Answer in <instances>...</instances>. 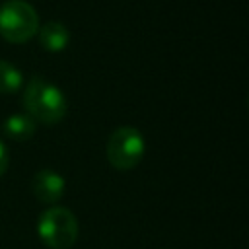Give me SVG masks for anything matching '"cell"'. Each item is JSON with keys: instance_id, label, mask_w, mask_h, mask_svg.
Segmentation results:
<instances>
[{"instance_id": "obj_6", "label": "cell", "mask_w": 249, "mask_h": 249, "mask_svg": "<svg viewBox=\"0 0 249 249\" xmlns=\"http://www.w3.org/2000/svg\"><path fill=\"white\" fill-rule=\"evenodd\" d=\"M70 41L68 29L60 21H49L39 29V43L49 53H60Z\"/></svg>"}, {"instance_id": "obj_9", "label": "cell", "mask_w": 249, "mask_h": 249, "mask_svg": "<svg viewBox=\"0 0 249 249\" xmlns=\"http://www.w3.org/2000/svg\"><path fill=\"white\" fill-rule=\"evenodd\" d=\"M8 161H10L8 148H6V144L0 140V177L6 173V169H8Z\"/></svg>"}, {"instance_id": "obj_8", "label": "cell", "mask_w": 249, "mask_h": 249, "mask_svg": "<svg viewBox=\"0 0 249 249\" xmlns=\"http://www.w3.org/2000/svg\"><path fill=\"white\" fill-rule=\"evenodd\" d=\"M21 82H23L21 72L14 64L6 62V60H0V93L8 95V93L18 91Z\"/></svg>"}, {"instance_id": "obj_5", "label": "cell", "mask_w": 249, "mask_h": 249, "mask_svg": "<svg viewBox=\"0 0 249 249\" xmlns=\"http://www.w3.org/2000/svg\"><path fill=\"white\" fill-rule=\"evenodd\" d=\"M31 193L39 202L54 204L64 195V177L53 169H41L31 177Z\"/></svg>"}, {"instance_id": "obj_3", "label": "cell", "mask_w": 249, "mask_h": 249, "mask_svg": "<svg viewBox=\"0 0 249 249\" xmlns=\"http://www.w3.org/2000/svg\"><path fill=\"white\" fill-rule=\"evenodd\" d=\"M37 231L49 249H70L78 239V220L68 208L51 206L41 214Z\"/></svg>"}, {"instance_id": "obj_2", "label": "cell", "mask_w": 249, "mask_h": 249, "mask_svg": "<svg viewBox=\"0 0 249 249\" xmlns=\"http://www.w3.org/2000/svg\"><path fill=\"white\" fill-rule=\"evenodd\" d=\"M39 31V16L25 0L0 4V35L8 43H27Z\"/></svg>"}, {"instance_id": "obj_1", "label": "cell", "mask_w": 249, "mask_h": 249, "mask_svg": "<svg viewBox=\"0 0 249 249\" xmlns=\"http://www.w3.org/2000/svg\"><path fill=\"white\" fill-rule=\"evenodd\" d=\"M23 107L35 123L56 124L66 115V97L54 84L31 78L23 91Z\"/></svg>"}, {"instance_id": "obj_4", "label": "cell", "mask_w": 249, "mask_h": 249, "mask_svg": "<svg viewBox=\"0 0 249 249\" xmlns=\"http://www.w3.org/2000/svg\"><path fill=\"white\" fill-rule=\"evenodd\" d=\"M146 144H144V136L140 130L132 128V126H121L117 128L105 146V154H107V161L119 169V171H128L132 167H136L144 156Z\"/></svg>"}, {"instance_id": "obj_7", "label": "cell", "mask_w": 249, "mask_h": 249, "mask_svg": "<svg viewBox=\"0 0 249 249\" xmlns=\"http://www.w3.org/2000/svg\"><path fill=\"white\" fill-rule=\"evenodd\" d=\"M35 128H37V123L29 115H21V113L10 115L4 121V132L14 140H27L29 136L35 134Z\"/></svg>"}]
</instances>
